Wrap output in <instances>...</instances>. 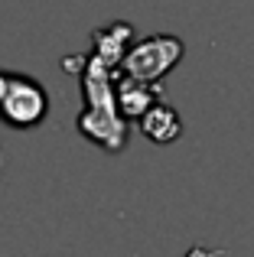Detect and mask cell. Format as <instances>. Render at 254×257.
Segmentation results:
<instances>
[{"instance_id":"6da1fadb","label":"cell","mask_w":254,"mask_h":257,"mask_svg":"<svg viewBox=\"0 0 254 257\" xmlns=\"http://www.w3.org/2000/svg\"><path fill=\"white\" fill-rule=\"evenodd\" d=\"M111 72H114V65H108L104 59L98 56L85 59V69H82L85 111L78 117V131L101 150L121 153L127 144V120L121 117V107H117Z\"/></svg>"},{"instance_id":"7a4b0ae2","label":"cell","mask_w":254,"mask_h":257,"mask_svg":"<svg viewBox=\"0 0 254 257\" xmlns=\"http://www.w3.org/2000/svg\"><path fill=\"white\" fill-rule=\"evenodd\" d=\"M49 114V94L46 88L30 75H17L10 72L7 91L0 98V120L13 131H33L39 127Z\"/></svg>"},{"instance_id":"3957f363","label":"cell","mask_w":254,"mask_h":257,"mask_svg":"<svg viewBox=\"0 0 254 257\" xmlns=\"http://www.w3.org/2000/svg\"><path fill=\"white\" fill-rule=\"evenodd\" d=\"M183 49H186L183 39H176V36H147L124 52L121 72L131 78H140V82L157 85L183 59Z\"/></svg>"},{"instance_id":"277c9868","label":"cell","mask_w":254,"mask_h":257,"mask_svg":"<svg viewBox=\"0 0 254 257\" xmlns=\"http://www.w3.org/2000/svg\"><path fill=\"white\" fill-rule=\"evenodd\" d=\"M140 131H144V137L153 140V144H173V140H179V134H183V120H179V114L173 111L170 104L153 101V104L140 114Z\"/></svg>"},{"instance_id":"5b68a950","label":"cell","mask_w":254,"mask_h":257,"mask_svg":"<svg viewBox=\"0 0 254 257\" xmlns=\"http://www.w3.org/2000/svg\"><path fill=\"white\" fill-rule=\"evenodd\" d=\"M131 39H134L131 23H121V20H117V23H108V26L91 33V43H95V52H91V56L104 59L108 65H121L124 52L131 49Z\"/></svg>"},{"instance_id":"8992f818","label":"cell","mask_w":254,"mask_h":257,"mask_svg":"<svg viewBox=\"0 0 254 257\" xmlns=\"http://www.w3.org/2000/svg\"><path fill=\"white\" fill-rule=\"evenodd\" d=\"M114 98H117V107H121V114L127 120H134V117L140 120V114H144L153 101H160V94L153 91L150 82H140V78L124 75L121 82L114 85Z\"/></svg>"},{"instance_id":"52a82bcc","label":"cell","mask_w":254,"mask_h":257,"mask_svg":"<svg viewBox=\"0 0 254 257\" xmlns=\"http://www.w3.org/2000/svg\"><path fill=\"white\" fill-rule=\"evenodd\" d=\"M7 82H10V72H0V98H4V91H7Z\"/></svg>"}]
</instances>
